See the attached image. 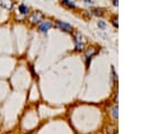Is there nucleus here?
I'll return each instance as SVG.
<instances>
[{"label":"nucleus","mask_w":146,"mask_h":134,"mask_svg":"<svg viewBox=\"0 0 146 134\" xmlns=\"http://www.w3.org/2000/svg\"><path fill=\"white\" fill-rule=\"evenodd\" d=\"M72 36H73V42H74V51L81 52L84 49V44H86L84 36L79 31H73Z\"/></svg>","instance_id":"nucleus-1"},{"label":"nucleus","mask_w":146,"mask_h":134,"mask_svg":"<svg viewBox=\"0 0 146 134\" xmlns=\"http://www.w3.org/2000/svg\"><path fill=\"white\" fill-rule=\"evenodd\" d=\"M26 17H27L26 18L27 24H30L31 26H35L44 18V15L40 10H33V11H30V14Z\"/></svg>","instance_id":"nucleus-2"},{"label":"nucleus","mask_w":146,"mask_h":134,"mask_svg":"<svg viewBox=\"0 0 146 134\" xmlns=\"http://www.w3.org/2000/svg\"><path fill=\"white\" fill-rule=\"evenodd\" d=\"M52 26H54L52 20H50V19H44V18H43V19L36 25V30H38V32L46 34V33H48V31H49Z\"/></svg>","instance_id":"nucleus-3"},{"label":"nucleus","mask_w":146,"mask_h":134,"mask_svg":"<svg viewBox=\"0 0 146 134\" xmlns=\"http://www.w3.org/2000/svg\"><path fill=\"white\" fill-rule=\"evenodd\" d=\"M54 26L56 28H58L59 31H63L65 33H72L73 32V26L66 22H63V20H56L54 23Z\"/></svg>","instance_id":"nucleus-4"},{"label":"nucleus","mask_w":146,"mask_h":134,"mask_svg":"<svg viewBox=\"0 0 146 134\" xmlns=\"http://www.w3.org/2000/svg\"><path fill=\"white\" fill-rule=\"evenodd\" d=\"M97 53V50L94 48V47H89L86 49L84 51V58H86V66L87 68H89V64L91 61V58Z\"/></svg>","instance_id":"nucleus-5"},{"label":"nucleus","mask_w":146,"mask_h":134,"mask_svg":"<svg viewBox=\"0 0 146 134\" xmlns=\"http://www.w3.org/2000/svg\"><path fill=\"white\" fill-rule=\"evenodd\" d=\"M17 10H18V12H19L22 16H24V17H26V16L30 14V7L26 6L25 3H19V5L17 6Z\"/></svg>","instance_id":"nucleus-6"},{"label":"nucleus","mask_w":146,"mask_h":134,"mask_svg":"<svg viewBox=\"0 0 146 134\" xmlns=\"http://www.w3.org/2000/svg\"><path fill=\"white\" fill-rule=\"evenodd\" d=\"M14 0H0V7L7 10H11L14 8Z\"/></svg>","instance_id":"nucleus-7"},{"label":"nucleus","mask_w":146,"mask_h":134,"mask_svg":"<svg viewBox=\"0 0 146 134\" xmlns=\"http://www.w3.org/2000/svg\"><path fill=\"white\" fill-rule=\"evenodd\" d=\"M62 6H64L67 9H76V5L74 3L73 0H60Z\"/></svg>","instance_id":"nucleus-8"},{"label":"nucleus","mask_w":146,"mask_h":134,"mask_svg":"<svg viewBox=\"0 0 146 134\" xmlns=\"http://www.w3.org/2000/svg\"><path fill=\"white\" fill-rule=\"evenodd\" d=\"M91 12H92L94 15H96V16H103V15H104V12H105V10H104L103 8L95 7V8H92V9H91Z\"/></svg>","instance_id":"nucleus-9"},{"label":"nucleus","mask_w":146,"mask_h":134,"mask_svg":"<svg viewBox=\"0 0 146 134\" xmlns=\"http://www.w3.org/2000/svg\"><path fill=\"white\" fill-rule=\"evenodd\" d=\"M112 116L114 119H117V106H114L112 109Z\"/></svg>","instance_id":"nucleus-10"},{"label":"nucleus","mask_w":146,"mask_h":134,"mask_svg":"<svg viewBox=\"0 0 146 134\" xmlns=\"http://www.w3.org/2000/svg\"><path fill=\"white\" fill-rule=\"evenodd\" d=\"M97 25H98V27H99V28H102V30H104V28L106 27V24H105V22H104V20H99V22L97 23Z\"/></svg>","instance_id":"nucleus-11"},{"label":"nucleus","mask_w":146,"mask_h":134,"mask_svg":"<svg viewBox=\"0 0 146 134\" xmlns=\"http://www.w3.org/2000/svg\"><path fill=\"white\" fill-rule=\"evenodd\" d=\"M112 23H113V25H114L115 27H117V17H116V16H114V17H113Z\"/></svg>","instance_id":"nucleus-12"},{"label":"nucleus","mask_w":146,"mask_h":134,"mask_svg":"<svg viewBox=\"0 0 146 134\" xmlns=\"http://www.w3.org/2000/svg\"><path fill=\"white\" fill-rule=\"evenodd\" d=\"M83 1H84L87 5H92V3H94V1H92V0H83Z\"/></svg>","instance_id":"nucleus-13"},{"label":"nucleus","mask_w":146,"mask_h":134,"mask_svg":"<svg viewBox=\"0 0 146 134\" xmlns=\"http://www.w3.org/2000/svg\"><path fill=\"white\" fill-rule=\"evenodd\" d=\"M117 2H119V0H113V5L114 6H117Z\"/></svg>","instance_id":"nucleus-14"},{"label":"nucleus","mask_w":146,"mask_h":134,"mask_svg":"<svg viewBox=\"0 0 146 134\" xmlns=\"http://www.w3.org/2000/svg\"><path fill=\"white\" fill-rule=\"evenodd\" d=\"M23 134H34L33 132H25V133H23Z\"/></svg>","instance_id":"nucleus-15"}]
</instances>
